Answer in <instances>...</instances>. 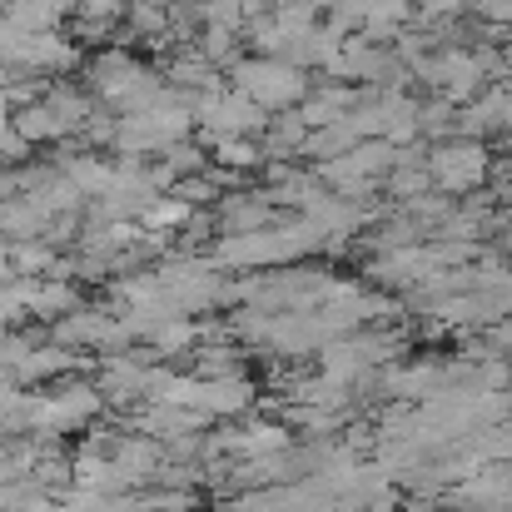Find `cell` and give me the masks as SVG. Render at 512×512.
<instances>
[{"instance_id":"cell-1","label":"cell","mask_w":512,"mask_h":512,"mask_svg":"<svg viewBox=\"0 0 512 512\" xmlns=\"http://www.w3.org/2000/svg\"><path fill=\"white\" fill-rule=\"evenodd\" d=\"M85 90L110 110V115H145L155 105H165L174 95V85L160 75V65H145L135 60L130 50L110 45V50H95L85 60Z\"/></svg>"},{"instance_id":"cell-2","label":"cell","mask_w":512,"mask_h":512,"mask_svg":"<svg viewBox=\"0 0 512 512\" xmlns=\"http://www.w3.org/2000/svg\"><path fill=\"white\" fill-rule=\"evenodd\" d=\"M100 418H110V403L95 383L65 378L55 388L30 393V433L35 438H65V433H90Z\"/></svg>"},{"instance_id":"cell-3","label":"cell","mask_w":512,"mask_h":512,"mask_svg":"<svg viewBox=\"0 0 512 512\" xmlns=\"http://www.w3.org/2000/svg\"><path fill=\"white\" fill-rule=\"evenodd\" d=\"M239 95H249L264 115H289L309 100L314 90V75L289 65V60H269V55H244L229 75H224Z\"/></svg>"},{"instance_id":"cell-4","label":"cell","mask_w":512,"mask_h":512,"mask_svg":"<svg viewBox=\"0 0 512 512\" xmlns=\"http://www.w3.org/2000/svg\"><path fill=\"white\" fill-rule=\"evenodd\" d=\"M493 150L483 140H443V145H428V174H433V189L448 194V199H473L488 179H493Z\"/></svg>"},{"instance_id":"cell-5","label":"cell","mask_w":512,"mask_h":512,"mask_svg":"<svg viewBox=\"0 0 512 512\" xmlns=\"http://www.w3.org/2000/svg\"><path fill=\"white\" fill-rule=\"evenodd\" d=\"M214 234L224 239V234H259V229H274V224H284V214L269 204V194H264V184H244V189H229L214 209Z\"/></svg>"},{"instance_id":"cell-6","label":"cell","mask_w":512,"mask_h":512,"mask_svg":"<svg viewBox=\"0 0 512 512\" xmlns=\"http://www.w3.org/2000/svg\"><path fill=\"white\" fill-rule=\"evenodd\" d=\"M209 423H249L259 418V388L249 373H234V378H199V403H194Z\"/></svg>"},{"instance_id":"cell-7","label":"cell","mask_w":512,"mask_h":512,"mask_svg":"<svg viewBox=\"0 0 512 512\" xmlns=\"http://www.w3.org/2000/svg\"><path fill=\"white\" fill-rule=\"evenodd\" d=\"M125 428H130V433H145V438H155V443H179V438L209 433V418H204V413H194V408L140 403L135 413H125Z\"/></svg>"},{"instance_id":"cell-8","label":"cell","mask_w":512,"mask_h":512,"mask_svg":"<svg viewBox=\"0 0 512 512\" xmlns=\"http://www.w3.org/2000/svg\"><path fill=\"white\" fill-rule=\"evenodd\" d=\"M165 458H170V453H165V443H155V438H145V433H125L110 463L120 468V478H125V488H130V493H145V488H155V483H160Z\"/></svg>"},{"instance_id":"cell-9","label":"cell","mask_w":512,"mask_h":512,"mask_svg":"<svg viewBox=\"0 0 512 512\" xmlns=\"http://www.w3.org/2000/svg\"><path fill=\"white\" fill-rule=\"evenodd\" d=\"M20 299L35 324H60L75 309H85L80 284H70V279H20Z\"/></svg>"},{"instance_id":"cell-10","label":"cell","mask_w":512,"mask_h":512,"mask_svg":"<svg viewBox=\"0 0 512 512\" xmlns=\"http://www.w3.org/2000/svg\"><path fill=\"white\" fill-rule=\"evenodd\" d=\"M358 105H363V90H358V85H343V80H319V85L309 90V100L299 105V115H304V125H309V130H329V125L348 120Z\"/></svg>"},{"instance_id":"cell-11","label":"cell","mask_w":512,"mask_h":512,"mask_svg":"<svg viewBox=\"0 0 512 512\" xmlns=\"http://www.w3.org/2000/svg\"><path fill=\"white\" fill-rule=\"evenodd\" d=\"M75 368H85V358L75 353V348H60V343H40V348H30L25 358H20V368H15V378L10 383H20V388H35V383H65V378H75Z\"/></svg>"},{"instance_id":"cell-12","label":"cell","mask_w":512,"mask_h":512,"mask_svg":"<svg viewBox=\"0 0 512 512\" xmlns=\"http://www.w3.org/2000/svg\"><path fill=\"white\" fill-rule=\"evenodd\" d=\"M10 125L20 130V140H25L30 150H35V145H55V150H60V145H70V140H75V135H70V125H65L45 100H35V105L15 110V115H10Z\"/></svg>"},{"instance_id":"cell-13","label":"cell","mask_w":512,"mask_h":512,"mask_svg":"<svg viewBox=\"0 0 512 512\" xmlns=\"http://www.w3.org/2000/svg\"><path fill=\"white\" fill-rule=\"evenodd\" d=\"M264 160L269 165H294V160H304V145H309V125H304V115L299 110H289V115H274V125L264 130Z\"/></svg>"},{"instance_id":"cell-14","label":"cell","mask_w":512,"mask_h":512,"mask_svg":"<svg viewBox=\"0 0 512 512\" xmlns=\"http://www.w3.org/2000/svg\"><path fill=\"white\" fill-rule=\"evenodd\" d=\"M45 105L70 125V135H80L85 125H90V115L100 110V100L85 90V85H75V80H50V90H45Z\"/></svg>"},{"instance_id":"cell-15","label":"cell","mask_w":512,"mask_h":512,"mask_svg":"<svg viewBox=\"0 0 512 512\" xmlns=\"http://www.w3.org/2000/svg\"><path fill=\"white\" fill-rule=\"evenodd\" d=\"M50 234V219L25 199V194H15L10 204H0V239H10V244H30V239H45Z\"/></svg>"},{"instance_id":"cell-16","label":"cell","mask_w":512,"mask_h":512,"mask_svg":"<svg viewBox=\"0 0 512 512\" xmlns=\"http://www.w3.org/2000/svg\"><path fill=\"white\" fill-rule=\"evenodd\" d=\"M194 214H199V209L184 204L179 194H160V199L140 214V229H145V234H160V239H179V234L194 224Z\"/></svg>"},{"instance_id":"cell-17","label":"cell","mask_w":512,"mask_h":512,"mask_svg":"<svg viewBox=\"0 0 512 512\" xmlns=\"http://www.w3.org/2000/svg\"><path fill=\"white\" fill-rule=\"evenodd\" d=\"M194 373L199 378H234V373H244V343L239 339L199 343L194 348Z\"/></svg>"},{"instance_id":"cell-18","label":"cell","mask_w":512,"mask_h":512,"mask_svg":"<svg viewBox=\"0 0 512 512\" xmlns=\"http://www.w3.org/2000/svg\"><path fill=\"white\" fill-rule=\"evenodd\" d=\"M209 155H214V165H219V170H229V174L264 170V165H269L259 140H219V145H209Z\"/></svg>"},{"instance_id":"cell-19","label":"cell","mask_w":512,"mask_h":512,"mask_svg":"<svg viewBox=\"0 0 512 512\" xmlns=\"http://www.w3.org/2000/svg\"><path fill=\"white\" fill-rule=\"evenodd\" d=\"M0 165H5V170H10V165H15V170L30 165V145H25L20 130L10 125V110H5V105H0Z\"/></svg>"},{"instance_id":"cell-20","label":"cell","mask_w":512,"mask_h":512,"mask_svg":"<svg viewBox=\"0 0 512 512\" xmlns=\"http://www.w3.org/2000/svg\"><path fill=\"white\" fill-rule=\"evenodd\" d=\"M130 15V0H75V20H115L125 25Z\"/></svg>"},{"instance_id":"cell-21","label":"cell","mask_w":512,"mask_h":512,"mask_svg":"<svg viewBox=\"0 0 512 512\" xmlns=\"http://www.w3.org/2000/svg\"><path fill=\"white\" fill-rule=\"evenodd\" d=\"M239 5H244V15H249V20H259V15H274L284 0H239Z\"/></svg>"},{"instance_id":"cell-22","label":"cell","mask_w":512,"mask_h":512,"mask_svg":"<svg viewBox=\"0 0 512 512\" xmlns=\"http://www.w3.org/2000/svg\"><path fill=\"white\" fill-rule=\"evenodd\" d=\"M398 512H433V503L428 498H408V508H398Z\"/></svg>"},{"instance_id":"cell-23","label":"cell","mask_w":512,"mask_h":512,"mask_svg":"<svg viewBox=\"0 0 512 512\" xmlns=\"http://www.w3.org/2000/svg\"><path fill=\"white\" fill-rule=\"evenodd\" d=\"M0 478H10V448H5V438H0Z\"/></svg>"}]
</instances>
